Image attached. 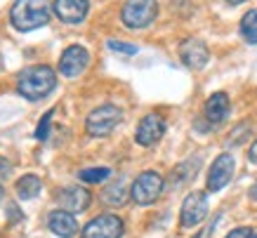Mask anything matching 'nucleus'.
Returning <instances> with one entry per match:
<instances>
[{
    "mask_svg": "<svg viewBox=\"0 0 257 238\" xmlns=\"http://www.w3.org/2000/svg\"><path fill=\"white\" fill-rule=\"evenodd\" d=\"M3 66H5V59H3V54H0V71H3Z\"/></svg>",
    "mask_w": 257,
    "mask_h": 238,
    "instance_id": "obj_28",
    "label": "nucleus"
},
{
    "mask_svg": "<svg viewBox=\"0 0 257 238\" xmlns=\"http://www.w3.org/2000/svg\"><path fill=\"white\" fill-rule=\"evenodd\" d=\"M127 186H125V179H116L113 184H109L104 191H101V200L111 207H120L127 200Z\"/></svg>",
    "mask_w": 257,
    "mask_h": 238,
    "instance_id": "obj_16",
    "label": "nucleus"
},
{
    "mask_svg": "<svg viewBox=\"0 0 257 238\" xmlns=\"http://www.w3.org/2000/svg\"><path fill=\"white\" fill-rule=\"evenodd\" d=\"M248 135H252V125H250V123H241L234 132H231L229 144H241V142H245V139H248Z\"/></svg>",
    "mask_w": 257,
    "mask_h": 238,
    "instance_id": "obj_20",
    "label": "nucleus"
},
{
    "mask_svg": "<svg viewBox=\"0 0 257 238\" xmlns=\"http://www.w3.org/2000/svg\"><path fill=\"white\" fill-rule=\"evenodd\" d=\"M47 226H50V231L59 238H73L78 233V222H76V217L71 215V212H66V210H55V212H50Z\"/></svg>",
    "mask_w": 257,
    "mask_h": 238,
    "instance_id": "obj_14",
    "label": "nucleus"
},
{
    "mask_svg": "<svg viewBox=\"0 0 257 238\" xmlns=\"http://www.w3.org/2000/svg\"><path fill=\"white\" fill-rule=\"evenodd\" d=\"M106 45H109V50H113V52L137 54V45H133V43H120V40H109Z\"/></svg>",
    "mask_w": 257,
    "mask_h": 238,
    "instance_id": "obj_21",
    "label": "nucleus"
},
{
    "mask_svg": "<svg viewBox=\"0 0 257 238\" xmlns=\"http://www.w3.org/2000/svg\"><path fill=\"white\" fill-rule=\"evenodd\" d=\"M252 236V229H248V226H238V229H234L231 233H226L224 238H250Z\"/></svg>",
    "mask_w": 257,
    "mask_h": 238,
    "instance_id": "obj_24",
    "label": "nucleus"
},
{
    "mask_svg": "<svg viewBox=\"0 0 257 238\" xmlns=\"http://www.w3.org/2000/svg\"><path fill=\"white\" fill-rule=\"evenodd\" d=\"M52 10L50 0H17L10 10V22L17 31H33L50 22Z\"/></svg>",
    "mask_w": 257,
    "mask_h": 238,
    "instance_id": "obj_2",
    "label": "nucleus"
},
{
    "mask_svg": "<svg viewBox=\"0 0 257 238\" xmlns=\"http://www.w3.org/2000/svg\"><path fill=\"white\" fill-rule=\"evenodd\" d=\"M250 238H257V231H252V236H250Z\"/></svg>",
    "mask_w": 257,
    "mask_h": 238,
    "instance_id": "obj_30",
    "label": "nucleus"
},
{
    "mask_svg": "<svg viewBox=\"0 0 257 238\" xmlns=\"http://www.w3.org/2000/svg\"><path fill=\"white\" fill-rule=\"evenodd\" d=\"M55 15L66 24H80L87 17L90 0H55Z\"/></svg>",
    "mask_w": 257,
    "mask_h": 238,
    "instance_id": "obj_13",
    "label": "nucleus"
},
{
    "mask_svg": "<svg viewBox=\"0 0 257 238\" xmlns=\"http://www.w3.org/2000/svg\"><path fill=\"white\" fill-rule=\"evenodd\" d=\"M55 85H57V73L50 66H29L17 78V90H19L24 99L29 101L45 99L47 94L55 90Z\"/></svg>",
    "mask_w": 257,
    "mask_h": 238,
    "instance_id": "obj_1",
    "label": "nucleus"
},
{
    "mask_svg": "<svg viewBox=\"0 0 257 238\" xmlns=\"http://www.w3.org/2000/svg\"><path fill=\"white\" fill-rule=\"evenodd\" d=\"M123 121V111L113 104H101L87 115L85 130L90 137H106L116 130V125Z\"/></svg>",
    "mask_w": 257,
    "mask_h": 238,
    "instance_id": "obj_3",
    "label": "nucleus"
},
{
    "mask_svg": "<svg viewBox=\"0 0 257 238\" xmlns=\"http://www.w3.org/2000/svg\"><path fill=\"white\" fill-rule=\"evenodd\" d=\"M10 175H12V163L0 156V182H5Z\"/></svg>",
    "mask_w": 257,
    "mask_h": 238,
    "instance_id": "obj_23",
    "label": "nucleus"
},
{
    "mask_svg": "<svg viewBox=\"0 0 257 238\" xmlns=\"http://www.w3.org/2000/svg\"><path fill=\"white\" fill-rule=\"evenodd\" d=\"M123 231L125 224L118 215H99L85 224L80 238H120Z\"/></svg>",
    "mask_w": 257,
    "mask_h": 238,
    "instance_id": "obj_6",
    "label": "nucleus"
},
{
    "mask_svg": "<svg viewBox=\"0 0 257 238\" xmlns=\"http://www.w3.org/2000/svg\"><path fill=\"white\" fill-rule=\"evenodd\" d=\"M234 170H236V161L231 154H222L215 158V163L210 165V172H208V179H205V186L208 191H219L224 189L231 177H234Z\"/></svg>",
    "mask_w": 257,
    "mask_h": 238,
    "instance_id": "obj_8",
    "label": "nucleus"
},
{
    "mask_svg": "<svg viewBox=\"0 0 257 238\" xmlns=\"http://www.w3.org/2000/svg\"><path fill=\"white\" fill-rule=\"evenodd\" d=\"M57 200L66 212H83L92 203V193L83 189V186H66V189L57 193Z\"/></svg>",
    "mask_w": 257,
    "mask_h": 238,
    "instance_id": "obj_12",
    "label": "nucleus"
},
{
    "mask_svg": "<svg viewBox=\"0 0 257 238\" xmlns=\"http://www.w3.org/2000/svg\"><path fill=\"white\" fill-rule=\"evenodd\" d=\"M50 118H52V111H47V113L40 118L38 130H36V139H40V142H45L47 135H50Z\"/></svg>",
    "mask_w": 257,
    "mask_h": 238,
    "instance_id": "obj_22",
    "label": "nucleus"
},
{
    "mask_svg": "<svg viewBox=\"0 0 257 238\" xmlns=\"http://www.w3.org/2000/svg\"><path fill=\"white\" fill-rule=\"evenodd\" d=\"M224 3H229V5H241V3H245V0H224Z\"/></svg>",
    "mask_w": 257,
    "mask_h": 238,
    "instance_id": "obj_27",
    "label": "nucleus"
},
{
    "mask_svg": "<svg viewBox=\"0 0 257 238\" xmlns=\"http://www.w3.org/2000/svg\"><path fill=\"white\" fill-rule=\"evenodd\" d=\"M109 177H111L109 168H87V170H80L78 172V179L85 182V184H101V182H106Z\"/></svg>",
    "mask_w": 257,
    "mask_h": 238,
    "instance_id": "obj_19",
    "label": "nucleus"
},
{
    "mask_svg": "<svg viewBox=\"0 0 257 238\" xmlns=\"http://www.w3.org/2000/svg\"><path fill=\"white\" fill-rule=\"evenodd\" d=\"M229 108H231V104H229V94L226 92L210 94L208 101H205V118H208V123L212 125L224 123L226 115H229Z\"/></svg>",
    "mask_w": 257,
    "mask_h": 238,
    "instance_id": "obj_15",
    "label": "nucleus"
},
{
    "mask_svg": "<svg viewBox=\"0 0 257 238\" xmlns=\"http://www.w3.org/2000/svg\"><path fill=\"white\" fill-rule=\"evenodd\" d=\"M241 36L248 40V43L257 45V8L248 10V12L243 15V19H241Z\"/></svg>",
    "mask_w": 257,
    "mask_h": 238,
    "instance_id": "obj_18",
    "label": "nucleus"
},
{
    "mask_svg": "<svg viewBox=\"0 0 257 238\" xmlns=\"http://www.w3.org/2000/svg\"><path fill=\"white\" fill-rule=\"evenodd\" d=\"M250 198H252V200H255V203H257V182H255V184H252V189H250Z\"/></svg>",
    "mask_w": 257,
    "mask_h": 238,
    "instance_id": "obj_26",
    "label": "nucleus"
},
{
    "mask_svg": "<svg viewBox=\"0 0 257 238\" xmlns=\"http://www.w3.org/2000/svg\"><path fill=\"white\" fill-rule=\"evenodd\" d=\"M208 215V198H205V193L201 191H194L189 193L184 203H182V210H179V222L184 229H194L198 224L205 219Z\"/></svg>",
    "mask_w": 257,
    "mask_h": 238,
    "instance_id": "obj_7",
    "label": "nucleus"
},
{
    "mask_svg": "<svg viewBox=\"0 0 257 238\" xmlns=\"http://www.w3.org/2000/svg\"><path fill=\"white\" fill-rule=\"evenodd\" d=\"M165 135V121L163 115L158 113H149L144 115L137 125V132H135V139L140 146H154L161 142V137Z\"/></svg>",
    "mask_w": 257,
    "mask_h": 238,
    "instance_id": "obj_9",
    "label": "nucleus"
},
{
    "mask_svg": "<svg viewBox=\"0 0 257 238\" xmlns=\"http://www.w3.org/2000/svg\"><path fill=\"white\" fill-rule=\"evenodd\" d=\"M163 177L154 172V170H147L142 172L137 179L130 186V198L137 203V205H151L154 200H158V196L163 193Z\"/></svg>",
    "mask_w": 257,
    "mask_h": 238,
    "instance_id": "obj_5",
    "label": "nucleus"
},
{
    "mask_svg": "<svg viewBox=\"0 0 257 238\" xmlns=\"http://www.w3.org/2000/svg\"><path fill=\"white\" fill-rule=\"evenodd\" d=\"M158 15V0H125L120 19L127 29H147Z\"/></svg>",
    "mask_w": 257,
    "mask_h": 238,
    "instance_id": "obj_4",
    "label": "nucleus"
},
{
    "mask_svg": "<svg viewBox=\"0 0 257 238\" xmlns=\"http://www.w3.org/2000/svg\"><path fill=\"white\" fill-rule=\"evenodd\" d=\"M3 196H5V191H3V186H0V203H3Z\"/></svg>",
    "mask_w": 257,
    "mask_h": 238,
    "instance_id": "obj_29",
    "label": "nucleus"
},
{
    "mask_svg": "<svg viewBox=\"0 0 257 238\" xmlns=\"http://www.w3.org/2000/svg\"><path fill=\"white\" fill-rule=\"evenodd\" d=\"M87 64H90V54H87L85 47L71 45L64 50L62 59H59V71H62V76H66V78H76L87 69Z\"/></svg>",
    "mask_w": 257,
    "mask_h": 238,
    "instance_id": "obj_10",
    "label": "nucleus"
},
{
    "mask_svg": "<svg viewBox=\"0 0 257 238\" xmlns=\"http://www.w3.org/2000/svg\"><path fill=\"white\" fill-rule=\"evenodd\" d=\"M248 161L252 163V165H257V139L252 142V146H250V151H248Z\"/></svg>",
    "mask_w": 257,
    "mask_h": 238,
    "instance_id": "obj_25",
    "label": "nucleus"
},
{
    "mask_svg": "<svg viewBox=\"0 0 257 238\" xmlns=\"http://www.w3.org/2000/svg\"><path fill=\"white\" fill-rule=\"evenodd\" d=\"M40 191H43V182H40L38 175H24L22 179L17 182V193H19L22 200L36 198Z\"/></svg>",
    "mask_w": 257,
    "mask_h": 238,
    "instance_id": "obj_17",
    "label": "nucleus"
},
{
    "mask_svg": "<svg viewBox=\"0 0 257 238\" xmlns=\"http://www.w3.org/2000/svg\"><path fill=\"white\" fill-rule=\"evenodd\" d=\"M179 57H182V62L187 64L189 69L201 71L203 66L208 64V59H210V52H208V47H205L203 40L189 38L179 45Z\"/></svg>",
    "mask_w": 257,
    "mask_h": 238,
    "instance_id": "obj_11",
    "label": "nucleus"
}]
</instances>
